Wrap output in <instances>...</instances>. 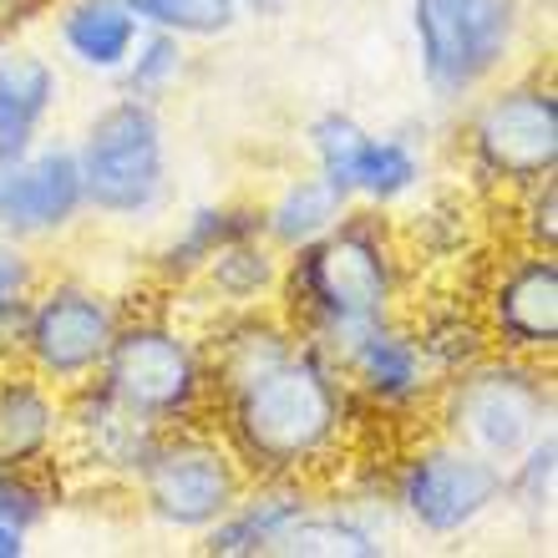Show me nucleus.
I'll return each instance as SVG.
<instances>
[{
    "instance_id": "obj_30",
    "label": "nucleus",
    "mask_w": 558,
    "mask_h": 558,
    "mask_svg": "<svg viewBox=\"0 0 558 558\" xmlns=\"http://www.w3.org/2000/svg\"><path fill=\"white\" fill-rule=\"evenodd\" d=\"M51 508H57L51 468H0V523L31 533L51 518Z\"/></svg>"
},
{
    "instance_id": "obj_7",
    "label": "nucleus",
    "mask_w": 558,
    "mask_h": 558,
    "mask_svg": "<svg viewBox=\"0 0 558 558\" xmlns=\"http://www.w3.org/2000/svg\"><path fill=\"white\" fill-rule=\"evenodd\" d=\"M523 0H412L416 66L437 102H468L508 66Z\"/></svg>"
},
{
    "instance_id": "obj_28",
    "label": "nucleus",
    "mask_w": 558,
    "mask_h": 558,
    "mask_svg": "<svg viewBox=\"0 0 558 558\" xmlns=\"http://www.w3.org/2000/svg\"><path fill=\"white\" fill-rule=\"evenodd\" d=\"M122 92L128 97H143V102H158L162 92L183 76V41L168 36V31H143L133 46V57L122 61Z\"/></svg>"
},
{
    "instance_id": "obj_25",
    "label": "nucleus",
    "mask_w": 558,
    "mask_h": 558,
    "mask_svg": "<svg viewBox=\"0 0 558 558\" xmlns=\"http://www.w3.org/2000/svg\"><path fill=\"white\" fill-rule=\"evenodd\" d=\"M401 315H407V310H401ZM407 325H412V336H416V345H422L426 366L437 371V381L441 376L468 371L472 361H483V355L493 351L487 325H483V315H477V300H472L468 310H462V300L416 310V315H407Z\"/></svg>"
},
{
    "instance_id": "obj_4",
    "label": "nucleus",
    "mask_w": 558,
    "mask_h": 558,
    "mask_svg": "<svg viewBox=\"0 0 558 558\" xmlns=\"http://www.w3.org/2000/svg\"><path fill=\"white\" fill-rule=\"evenodd\" d=\"M92 381L112 391L137 416L168 426L208 422V366L204 340L189 336L173 315H122L118 336Z\"/></svg>"
},
{
    "instance_id": "obj_33",
    "label": "nucleus",
    "mask_w": 558,
    "mask_h": 558,
    "mask_svg": "<svg viewBox=\"0 0 558 558\" xmlns=\"http://www.w3.org/2000/svg\"><path fill=\"white\" fill-rule=\"evenodd\" d=\"M0 558H26V533L0 523Z\"/></svg>"
},
{
    "instance_id": "obj_8",
    "label": "nucleus",
    "mask_w": 558,
    "mask_h": 558,
    "mask_svg": "<svg viewBox=\"0 0 558 558\" xmlns=\"http://www.w3.org/2000/svg\"><path fill=\"white\" fill-rule=\"evenodd\" d=\"M122 325V305L97 284L51 279L36 284L15 330V361L57 391H76L102 371V355Z\"/></svg>"
},
{
    "instance_id": "obj_1",
    "label": "nucleus",
    "mask_w": 558,
    "mask_h": 558,
    "mask_svg": "<svg viewBox=\"0 0 558 558\" xmlns=\"http://www.w3.org/2000/svg\"><path fill=\"white\" fill-rule=\"evenodd\" d=\"M208 416H219L214 426L250 477L325 483L351 452L361 401L320 351L294 345L254 381L223 391Z\"/></svg>"
},
{
    "instance_id": "obj_3",
    "label": "nucleus",
    "mask_w": 558,
    "mask_h": 558,
    "mask_svg": "<svg viewBox=\"0 0 558 558\" xmlns=\"http://www.w3.org/2000/svg\"><path fill=\"white\" fill-rule=\"evenodd\" d=\"M426 412L441 437L462 441L493 462H513L554 422V376L544 361L487 351L457 376H441Z\"/></svg>"
},
{
    "instance_id": "obj_17",
    "label": "nucleus",
    "mask_w": 558,
    "mask_h": 558,
    "mask_svg": "<svg viewBox=\"0 0 558 558\" xmlns=\"http://www.w3.org/2000/svg\"><path fill=\"white\" fill-rule=\"evenodd\" d=\"M290 320L275 305H250V310H219V320L204 336V366H208V397L219 401L223 391L254 381L259 371L294 351ZM214 412V407H208Z\"/></svg>"
},
{
    "instance_id": "obj_29",
    "label": "nucleus",
    "mask_w": 558,
    "mask_h": 558,
    "mask_svg": "<svg viewBox=\"0 0 558 558\" xmlns=\"http://www.w3.org/2000/svg\"><path fill=\"white\" fill-rule=\"evenodd\" d=\"M397 239H416V259H462L468 250V204L462 198H432L412 214L407 229H397Z\"/></svg>"
},
{
    "instance_id": "obj_10",
    "label": "nucleus",
    "mask_w": 558,
    "mask_h": 558,
    "mask_svg": "<svg viewBox=\"0 0 558 558\" xmlns=\"http://www.w3.org/2000/svg\"><path fill=\"white\" fill-rule=\"evenodd\" d=\"M401 518L426 538H462L493 508H502V462L432 432L391 472Z\"/></svg>"
},
{
    "instance_id": "obj_5",
    "label": "nucleus",
    "mask_w": 558,
    "mask_h": 558,
    "mask_svg": "<svg viewBox=\"0 0 558 558\" xmlns=\"http://www.w3.org/2000/svg\"><path fill=\"white\" fill-rule=\"evenodd\" d=\"M87 214L102 219H147L168 198V143H162L158 102L128 97L107 102L76 143Z\"/></svg>"
},
{
    "instance_id": "obj_32",
    "label": "nucleus",
    "mask_w": 558,
    "mask_h": 558,
    "mask_svg": "<svg viewBox=\"0 0 558 558\" xmlns=\"http://www.w3.org/2000/svg\"><path fill=\"white\" fill-rule=\"evenodd\" d=\"M518 239L523 250H544L554 254L558 250V183L554 173L518 189Z\"/></svg>"
},
{
    "instance_id": "obj_15",
    "label": "nucleus",
    "mask_w": 558,
    "mask_h": 558,
    "mask_svg": "<svg viewBox=\"0 0 558 558\" xmlns=\"http://www.w3.org/2000/svg\"><path fill=\"white\" fill-rule=\"evenodd\" d=\"M162 426L137 416L133 407H122L112 391L97 381L66 391V437H61V462L87 468L112 483H133L143 462L158 447Z\"/></svg>"
},
{
    "instance_id": "obj_34",
    "label": "nucleus",
    "mask_w": 558,
    "mask_h": 558,
    "mask_svg": "<svg viewBox=\"0 0 558 558\" xmlns=\"http://www.w3.org/2000/svg\"><path fill=\"white\" fill-rule=\"evenodd\" d=\"M284 5H290V0H244V11L265 15V21H275V15H284Z\"/></svg>"
},
{
    "instance_id": "obj_12",
    "label": "nucleus",
    "mask_w": 558,
    "mask_h": 558,
    "mask_svg": "<svg viewBox=\"0 0 558 558\" xmlns=\"http://www.w3.org/2000/svg\"><path fill=\"white\" fill-rule=\"evenodd\" d=\"M477 315L493 351L548 361L558 351V265L544 250H518L493 265L477 290Z\"/></svg>"
},
{
    "instance_id": "obj_14",
    "label": "nucleus",
    "mask_w": 558,
    "mask_h": 558,
    "mask_svg": "<svg viewBox=\"0 0 558 558\" xmlns=\"http://www.w3.org/2000/svg\"><path fill=\"white\" fill-rule=\"evenodd\" d=\"M87 214L82 193V162L76 147H31L21 162L0 168V239L36 244V239L66 234Z\"/></svg>"
},
{
    "instance_id": "obj_11",
    "label": "nucleus",
    "mask_w": 558,
    "mask_h": 558,
    "mask_svg": "<svg viewBox=\"0 0 558 558\" xmlns=\"http://www.w3.org/2000/svg\"><path fill=\"white\" fill-rule=\"evenodd\" d=\"M310 158L325 178H336L351 193V204L391 208L412 198L426 178V162L412 137L401 133H371L351 112H320L310 122Z\"/></svg>"
},
{
    "instance_id": "obj_26",
    "label": "nucleus",
    "mask_w": 558,
    "mask_h": 558,
    "mask_svg": "<svg viewBox=\"0 0 558 558\" xmlns=\"http://www.w3.org/2000/svg\"><path fill=\"white\" fill-rule=\"evenodd\" d=\"M143 31H168L178 41L229 36L244 15V0H122Z\"/></svg>"
},
{
    "instance_id": "obj_2",
    "label": "nucleus",
    "mask_w": 558,
    "mask_h": 558,
    "mask_svg": "<svg viewBox=\"0 0 558 558\" xmlns=\"http://www.w3.org/2000/svg\"><path fill=\"white\" fill-rule=\"evenodd\" d=\"M401 250L397 229L376 208H345L320 239L284 254L275 310L290 320L294 340L325 361L366 325L401 310Z\"/></svg>"
},
{
    "instance_id": "obj_23",
    "label": "nucleus",
    "mask_w": 558,
    "mask_h": 558,
    "mask_svg": "<svg viewBox=\"0 0 558 558\" xmlns=\"http://www.w3.org/2000/svg\"><path fill=\"white\" fill-rule=\"evenodd\" d=\"M345 208H351V193L315 168L305 178H290L275 204H265V239L279 254H294L300 244L320 239Z\"/></svg>"
},
{
    "instance_id": "obj_6",
    "label": "nucleus",
    "mask_w": 558,
    "mask_h": 558,
    "mask_svg": "<svg viewBox=\"0 0 558 558\" xmlns=\"http://www.w3.org/2000/svg\"><path fill=\"white\" fill-rule=\"evenodd\" d=\"M133 483H137L143 513L158 529L204 533L239 502V493L250 487V472L234 457V447L223 441L219 426L189 422L162 432Z\"/></svg>"
},
{
    "instance_id": "obj_27",
    "label": "nucleus",
    "mask_w": 558,
    "mask_h": 558,
    "mask_svg": "<svg viewBox=\"0 0 558 558\" xmlns=\"http://www.w3.org/2000/svg\"><path fill=\"white\" fill-rule=\"evenodd\" d=\"M554 483H558V437L548 426L502 468V502L529 513L533 523H544L554 513Z\"/></svg>"
},
{
    "instance_id": "obj_24",
    "label": "nucleus",
    "mask_w": 558,
    "mask_h": 558,
    "mask_svg": "<svg viewBox=\"0 0 558 558\" xmlns=\"http://www.w3.org/2000/svg\"><path fill=\"white\" fill-rule=\"evenodd\" d=\"M275 558H386V538L355 508L310 502L305 513L279 533Z\"/></svg>"
},
{
    "instance_id": "obj_19",
    "label": "nucleus",
    "mask_w": 558,
    "mask_h": 558,
    "mask_svg": "<svg viewBox=\"0 0 558 558\" xmlns=\"http://www.w3.org/2000/svg\"><path fill=\"white\" fill-rule=\"evenodd\" d=\"M61 76L31 46H0V168H11L41 143L57 112Z\"/></svg>"
},
{
    "instance_id": "obj_20",
    "label": "nucleus",
    "mask_w": 558,
    "mask_h": 558,
    "mask_svg": "<svg viewBox=\"0 0 558 558\" xmlns=\"http://www.w3.org/2000/svg\"><path fill=\"white\" fill-rule=\"evenodd\" d=\"M250 234H265V208L259 204H204L193 208L183 229H178L168 244L158 250V279L162 290H189L198 269L223 250V244H234V239H250Z\"/></svg>"
},
{
    "instance_id": "obj_9",
    "label": "nucleus",
    "mask_w": 558,
    "mask_h": 558,
    "mask_svg": "<svg viewBox=\"0 0 558 558\" xmlns=\"http://www.w3.org/2000/svg\"><path fill=\"white\" fill-rule=\"evenodd\" d=\"M468 168L487 193H518L558 168L554 82H508L468 118Z\"/></svg>"
},
{
    "instance_id": "obj_16",
    "label": "nucleus",
    "mask_w": 558,
    "mask_h": 558,
    "mask_svg": "<svg viewBox=\"0 0 558 558\" xmlns=\"http://www.w3.org/2000/svg\"><path fill=\"white\" fill-rule=\"evenodd\" d=\"M66 437V391L15 355L0 361V468H57Z\"/></svg>"
},
{
    "instance_id": "obj_21",
    "label": "nucleus",
    "mask_w": 558,
    "mask_h": 558,
    "mask_svg": "<svg viewBox=\"0 0 558 558\" xmlns=\"http://www.w3.org/2000/svg\"><path fill=\"white\" fill-rule=\"evenodd\" d=\"M57 36H61V51H66L82 72L118 76L122 61L133 57L143 26H137V15L128 11L122 0H61Z\"/></svg>"
},
{
    "instance_id": "obj_31",
    "label": "nucleus",
    "mask_w": 558,
    "mask_h": 558,
    "mask_svg": "<svg viewBox=\"0 0 558 558\" xmlns=\"http://www.w3.org/2000/svg\"><path fill=\"white\" fill-rule=\"evenodd\" d=\"M36 284H41V269L26 254V244L0 239V361L15 355V330H21V315H26Z\"/></svg>"
},
{
    "instance_id": "obj_18",
    "label": "nucleus",
    "mask_w": 558,
    "mask_h": 558,
    "mask_svg": "<svg viewBox=\"0 0 558 558\" xmlns=\"http://www.w3.org/2000/svg\"><path fill=\"white\" fill-rule=\"evenodd\" d=\"M315 502V483L300 477H250V487L239 493L229 513L204 529V554L208 558H275L279 533Z\"/></svg>"
},
{
    "instance_id": "obj_13",
    "label": "nucleus",
    "mask_w": 558,
    "mask_h": 558,
    "mask_svg": "<svg viewBox=\"0 0 558 558\" xmlns=\"http://www.w3.org/2000/svg\"><path fill=\"white\" fill-rule=\"evenodd\" d=\"M330 366L345 376V386L355 391L361 407H376V412H416L432 401L437 391V371L426 366L422 345H416L407 315H386V320L355 330Z\"/></svg>"
},
{
    "instance_id": "obj_22",
    "label": "nucleus",
    "mask_w": 558,
    "mask_h": 558,
    "mask_svg": "<svg viewBox=\"0 0 558 558\" xmlns=\"http://www.w3.org/2000/svg\"><path fill=\"white\" fill-rule=\"evenodd\" d=\"M279 279H284V254L269 244L265 234L234 239L223 244L193 284H208V294L219 300V310H250V305H275Z\"/></svg>"
}]
</instances>
